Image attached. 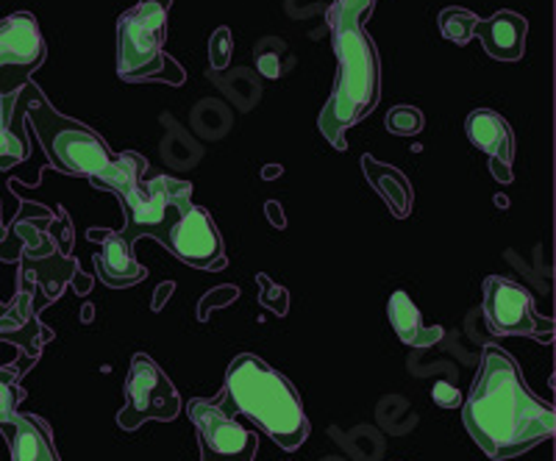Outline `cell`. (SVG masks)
Masks as SVG:
<instances>
[{
  "label": "cell",
  "mask_w": 556,
  "mask_h": 461,
  "mask_svg": "<svg viewBox=\"0 0 556 461\" xmlns=\"http://www.w3.org/2000/svg\"><path fill=\"white\" fill-rule=\"evenodd\" d=\"M465 428L490 459L504 461L529 453L554 439V406L526 386L513 356L498 345H484L470 395L462 406Z\"/></svg>",
  "instance_id": "6da1fadb"
},
{
  "label": "cell",
  "mask_w": 556,
  "mask_h": 461,
  "mask_svg": "<svg viewBox=\"0 0 556 461\" xmlns=\"http://www.w3.org/2000/svg\"><path fill=\"white\" fill-rule=\"evenodd\" d=\"M374 9L376 0H331V7L326 9V26L337 56V81L317 126L337 151H345L348 128H354L379 106V51L374 37L365 31Z\"/></svg>",
  "instance_id": "7a4b0ae2"
},
{
  "label": "cell",
  "mask_w": 556,
  "mask_h": 461,
  "mask_svg": "<svg viewBox=\"0 0 556 461\" xmlns=\"http://www.w3.org/2000/svg\"><path fill=\"white\" fill-rule=\"evenodd\" d=\"M212 404L228 418H235V411L245 414L281 450H298L309 439L312 425L295 386L260 356H237L226 370L220 398Z\"/></svg>",
  "instance_id": "3957f363"
},
{
  "label": "cell",
  "mask_w": 556,
  "mask_h": 461,
  "mask_svg": "<svg viewBox=\"0 0 556 461\" xmlns=\"http://www.w3.org/2000/svg\"><path fill=\"white\" fill-rule=\"evenodd\" d=\"M20 98H26V126L34 128L39 145L51 165L67 176L98 178L112 167L114 153L101 133L67 114L56 112L37 84H28Z\"/></svg>",
  "instance_id": "277c9868"
},
{
  "label": "cell",
  "mask_w": 556,
  "mask_h": 461,
  "mask_svg": "<svg viewBox=\"0 0 556 461\" xmlns=\"http://www.w3.org/2000/svg\"><path fill=\"white\" fill-rule=\"evenodd\" d=\"M173 0H139L117 20V76L123 81L181 84L184 71L165 53Z\"/></svg>",
  "instance_id": "5b68a950"
},
{
  "label": "cell",
  "mask_w": 556,
  "mask_h": 461,
  "mask_svg": "<svg viewBox=\"0 0 556 461\" xmlns=\"http://www.w3.org/2000/svg\"><path fill=\"white\" fill-rule=\"evenodd\" d=\"M53 212H39V217H23L7 228L3 240H17V256L20 265V284H37L48 300L62 297L64 286L76 279L78 261L59 247V242L51 236Z\"/></svg>",
  "instance_id": "8992f818"
},
{
  "label": "cell",
  "mask_w": 556,
  "mask_h": 461,
  "mask_svg": "<svg viewBox=\"0 0 556 461\" xmlns=\"http://www.w3.org/2000/svg\"><path fill=\"white\" fill-rule=\"evenodd\" d=\"M121 206L126 215V226L121 234L128 245L142 236H151L165 245L173 222L192 206V183L176 181L170 176H156L121 197Z\"/></svg>",
  "instance_id": "52a82bcc"
},
{
  "label": "cell",
  "mask_w": 556,
  "mask_h": 461,
  "mask_svg": "<svg viewBox=\"0 0 556 461\" xmlns=\"http://www.w3.org/2000/svg\"><path fill=\"white\" fill-rule=\"evenodd\" d=\"M181 411L173 381L162 373V367L148 354H137L128 367L126 404L117 414V425L123 431H137L148 420H176Z\"/></svg>",
  "instance_id": "ba28073f"
},
{
  "label": "cell",
  "mask_w": 556,
  "mask_h": 461,
  "mask_svg": "<svg viewBox=\"0 0 556 461\" xmlns=\"http://www.w3.org/2000/svg\"><path fill=\"white\" fill-rule=\"evenodd\" d=\"M484 320L495 336H531L543 345L554 340V320L540 317L531 292L504 276H486Z\"/></svg>",
  "instance_id": "9c48e42d"
},
{
  "label": "cell",
  "mask_w": 556,
  "mask_h": 461,
  "mask_svg": "<svg viewBox=\"0 0 556 461\" xmlns=\"http://www.w3.org/2000/svg\"><path fill=\"white\" fill-rule=\"evenodd\" d=\"M45 39L34 14L0 20V95L17 98L45 62Z\"/></svg>",
  "instance_id": "30bf717a"
},
{
  "label": "cell",
  "mask_w": 556,
  "mask_h": 461,
  "mask_svg": "<svg viewBox=\"0 0 556 461\" xmlns=\"http://www.w3.org/2000/svg\"><path fill=\"white\" fill-rule=\"evenodd\" d=\"M167 251L181 259L184 265L198 267V270H223L226 267V247L217 231L215 220L203 206H190L176 222L165 240Z\"/></svg>",
  "instance_id": "8fae6325"
},
{
  "label": "cell",
  "mask_w": 556,
  "mask_h": 461,
  "mask_svg": "<svg viewBox=\"0 0 556 461\" xmlns=\"http://www.w3.org/2000/svg\"><path fill=\"white\" fill-rule=\"evenodd\" d=\"M187 411H190V420L198 431V443L208 453L217 456L220 461H253L256 448H260L253 431L237 423L235 418L223 414L212 400H190Z\"/></svg>",
  "instance_id": "7c38bea8"
},
{
  "label": "cell",
  "mask_w": 556,
  "mask_h": 461,
  "mask_svg": "<svg viewBox=\"0 0 556 461\" xmlns=\"http://www.w3.org/2000/svg\"><path fill=\"white\" fill-rule=\"evenodd\" d=\"M51 304L37 284H20L17 297L0 315V342L17 345L28 361H37L53 331L39 322V311Z\"/></svg>",
  "instance_id": "4fadbf2b"
},
{
  "label": "cell",
  "mask_w": 556,
  "mask_h": 461,
  "mask_svg": "<svg viewBox=\"0 0 556 461\" xmlns=\"http://www.w3.org/2000/svg\"><path fill=\"white\" fill-rule=\"evenodd\" d=\"M92 240H101V253H96V270L101 281L112 290H126L146 279V267L134 259V245L123 240L121 231H92Z\"/></svg>",
  "instance_id": "5bb4252c"
},
{
  "label": "cell",
  "mask_w": 556,
  "mask_h": 461,
  "mask_svg": "<svg viewBox=\"0 0 556 461\" xmlns=\"http://www.w3.org/2000/svg\"><path fill=\"white\" fill-rule=\"evenodd\" d=\"M0 431L7 436L12 461H62L53 445L51 425L42 418L17 411L9 423H0Z\"/></svg>",
  "instance_id": "9a60e30c"
},
{
  "label": "cell",
  "mask_w": 556,
  "mask_h": 461,
  "mask_svg": "<svg viewBox=\"0 0 556 461\" xmlns=\"http://www.w3.org/2000/svg\"><path fill=\"white\" fill-rule=\"evenodd\" d=\"M526 34H529V23L523 14L504 12L493 14L490 20H479L476 23V37L481 39L484 51L498 62H518L526 53Z\"/></svg>",
  "instance_id": "2e32d148"
},
{
  "label": "cell",
  "mask_w": 556,
  "mask_h": 461,
  "mask_svg": "<svg viewBox=\"0 0 556 461\" xmlns=\"http://www.w3.org/2000/svg\"><path fill=\"white\" fill-rule=\"evenodd\" d=\"M465 131H468V140L479 151H484L493 162L513 165L515 133L498 112H493V108H476V112L468 114V120H465Z\"/></svg>",
  "instance_id": "e0dca14e"
},
{
  "label": "cell",
  "mask_w": 556,
  "mask_h": 461,
  "mask_svg": "<svg viewBox=\"0 0 556 461\" xmlns=\"http://www.w3.org/2000/svg\"><path fill=\"white\" fill-rule=\"evenodd\" d=\"M362 170H365L367 181L376 190V195L387 203L392 217L399 220H406L412 215V203H415V192H412V183L399 167L381 165L379 158L374 156H362Z\"/></svg>",
  "instance_id": "ac0fdd59"
},
{
  "label": "cell",
  "mask_w": 556,
  "mask_h": 461,
  "mask_svg": "<svg viewBox=\"0 0 556 461\" xmlns=\"http://www.w3.org/2000/svg\"><path fill=\"white\" fill-rule=\"evenodd\" d=\"M387 317H390L399 340L409 345V348H431L434 342L443 340V329L440 325L429 329L424 317H420V309H417L415 300L406 292H392L390 304H387Z\"/></svg>",
  "instance_id": "d6986e66"
},
{
  "label": "cell",
  "mask_w": 556,
  "mask_h": 461,
  "mask_svg": "<svg viewBox=\"0 0 556 461\" xmlns=\"http://www.w3.org/2000/svg\"><path fill=\"white\" fill-rule=\"evenodd\" d=\"M146 170H148V158L139 156V153L126 151V153H114V162L103 176L89 178V183L96 187V190L112 192L117 201L126 197L128 192L137 190L139 183L146 181Z\"/></svg>",
  "instance_id": "ffe728a7"
},
{
  "label": "cell",
  "mask_w": 556,
  "mask_h": 461,
  "mask_svg": "<svg viewBox=\"0 0 556 461\" xmlns=\"http://www.w3.org/2000/svg\"><path fill=\"white\" fill-rule=\"evenodd\" d=\"M14 101L17 98L0 95V167L26 162L28 151H31L26 137V123L14 117Z\"/></svg>",
  "instance_id": "44dd1931"
},
{
  "label": "cell",
  "mask_w": 556,
  "mask_h": 461,
  "mask_svg": "<svg viewBox=\"0 0 556 461\" xmlns=\"http://www.w3.org/2000/svg\"><path fill=\"white\" fill-rule=\"evenodd\" d=\"M476 23H479V17L470 9L448 7L440 12V31L454 44H468L476 37Z\"/></svg>",
  "instance_id": "7402d4cb"
},
{
  "label": "cell",
  "mask_w": 556,
  "mask_h": 461,
  "mask_svg": "<svg viewBox=\"0 0 556 461\" xmlns=\"http://www.w3.org/2000/svg\"><path fill=\"white\" fill-rule=\"evenodd\" d=\"M23 375L9 364H0V423H9L26 400V389L20 386Z\"/></svg>",
  "instance_id": "603a6c76"
},
{
  "label": "cell",
  "mask_w": 556,
  "mask_h": 461,
  "mask_svg": "<svg viewBox=\"0 0 556 461\" xmlns=\"http://www.w3.org/2000/svg\"><path fill=\"white\" fill-rule=\"evenodd\" d=\"M384 126L387 131L399 133V137H415L424 131V112L415 106H395L387 114Z\"/></svg>",
  "instance_id": "cb8c5ba5"
},
{
  "label": "cell",
  "mask_w": 556,
  "mask_h": 461,
  "mask_svg": "<svg viewBox=\"0 0 556 461\" xmlns=\"http://www.w3.org/2000/svg\"><path fill=\"white\" fill-rule=\"evenodd\" d=\"M231 51H235V39H231V31L226 26L217 28L208 39V62L215 71H226L228 62H231Z\"/></svg>",
  "instance_id": "d4e9b609"
},
{
  "label": "cell",
  "mask_w": 556,
  "mask_h": 461,
  "mask_svg": "<svg viewBox=\"0 0 556 461\" xmlns=\"http://www.w3.org/2000/svg\"><path fill=\"white\" fill-rule=\"evenodd\" d=\"M431 398H434L437 406H443V409H459V404H462L459 392H456V386H451L448 381H440V384H434V389H431Z\"/></svg>",
  "instance_id": "484cf974"
},
{
  "label": "cell",
  "mask_w": 556,
  "mask_h": 461,
  "mask_svg": "<svg viewBox=\"0 0 556 461\" xmlns=\"http://www.w3.org/2000/svg\"><path fill=\"white\" fill-rule=\"evenodd\" d=\"M260 284H262V290H265V295H262V304L270 306V309L278 311V315H285V311H287V292L276 290V286L270 284V279H265V276L260 279Z\"/></svg>",
  "instance_id": "4316f807"
},
{
  "label": "cell",
  "mask_w": 556,
  "mask_h": 461,
  "mask_svg": "<svg viewBox=\"0 0 556 461\" xmlns=\"http://www.w3.org/2000/svg\"><path fill=\"white\" fill-rule=\"evenodd\" d=\"M260 71L265 73L267 78H278V76H281V62H278L273 53H265V56L260 59Z\"/></svg>",
  "instance_id": "83f0119b"
},
{
  "label": "cell",
  "mask_w": 556,
  "mask_h": 461,
  "mask_svg": "<svg viewBox=\"0 0 556 461\" xmlns=\"http://www.w3.org/2000/svg\"><path fill=\"white\" fill-rule=\"evenodd\" d=\"M493 165V176L498 178V181L509 183L513 181V170H509V165H501V162H490Z\"/></svg>",
  "instance_id": "f1b7e54d"
},
{
  "label": "cell",
  "mask_w": 556,
  "mask_h": 461,
  "mask_svg": "<svg viewBox=\"0 0 556 461\" xmlns=\"http://www.w3.org/2000/svg\"><path fill=\"white\" fill-rule=\"evenodd\" d=\"M267 209H270V217H273V222H276V226H285V217H281V212L276 215L278 203H267Z\"/></svg>",
  "instance_id": "f546056e"
},
{
  "label": "cell",
  "mask_w": 556,
  "mask_h": 461,
  "mask_svg": "<svg viewBox=\"0 0 556 461\" xmlns=\"http://www.w3.org/2000/svg\"><path fill=\"white\" fill-rule=\"evenodd\" d=\"M7 236V226H3V203H0V240Z\"/></svg>",
  "instance_id": "4dcf8cb0"
},
{
  "label": "cell",
  "mask_w": 556,
  "mask_h": 461,
  "mask_svg": "<svg viewBox=\"0 0 556 461\" xmlns=\"http://www.w3.org/2000/svg\"><path fill=\"white\" fill-rule=\"evenodd\" d=\"M201 456H203L201 461H220V459H217V456H212V453H208V450L203 448V445H201Z\"/></svg>",
  "instance_id": "1f68e13d"
}]
</instances>
